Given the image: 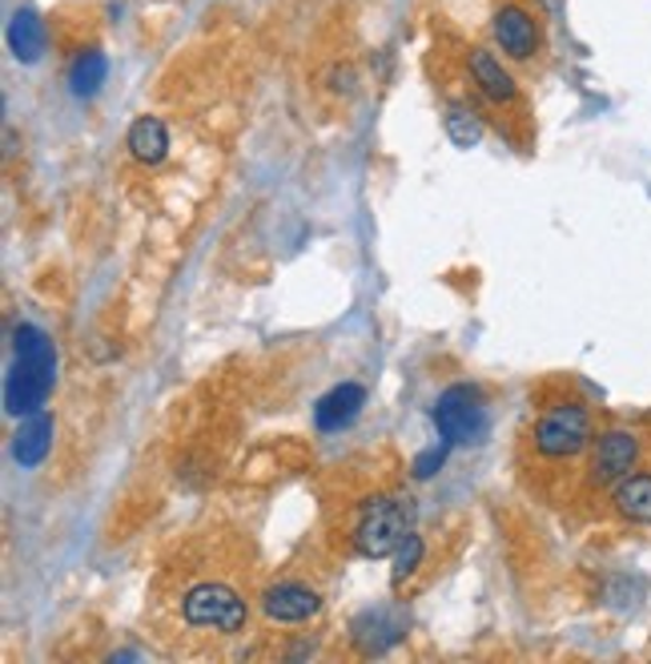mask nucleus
<instances>
[{
    "mask_svg": "<svg viewBox=\"0 0 651 664\" xmlns=\"http://www.w3.org/2000/svg\"><path fill=\"white\" fill-rule=\"evenodd\" d=\"M491 37L494 49L511 61L527 65L543 53V24L535 21V12L523 4H499L491 17Z\"/></svg>",
    "mask_w": 651,
    "mask_h": 664,
    "instance_id": "9d476101",
    "label": "nucleus"
},
{
    "mask_svg": "<svg viewBox=\"0 0 651 664\" xmlns=\"http://www.w3.org/2000/svg\"><path fill=\"white\" fill-rule=\"evenodd\" d=\"M442 548H447V536H439V532L431 536V532H419V527H414L399 544V552H394V572H390L394 592H399V596H414L422 584H431L442 572V564H447V556H451V552H442Z\"/></svg>",
    "mask_w": 651,
    "mask_h": 664,
    "instance_id": "1a4fd4ad",
    "label": "nucleus"
},
{
    "mask_svg": "<svg viewBox=\"0 0 651 664\" xmlns=\"http://www.w3.org/2000/svg\"><path fill=\"white\" fill-rule=\"evenodd\" d=\"M608 504L628 524H651V472H631L623 484L611 487Z\"/></svg>",
    "mask_w": 651,
    "mask_h": 664,
    "instance_id": "2eb2a0df",
    "label": "nucleus"
},
{
    "mask_svg": "<svg viewBox=\"0 0 651 664\" xmlns=\"http://www.w3.org/2000/svg\"><path fill=\"white\" fill-rule=\"evenodd\" d=\"M402 633H407V612L402 608L379 604V608L358 612L347 628L350 656H382L402 641Z\"/></svg>",
    "mask_w": 651,
    "mask_h": 664,
    "instance_id": "9b49d317",
    "label": "nucleus"
},
{
    "mask_svg": "<svg viewBox=\"0 0 651 664\" xmlns=\"http://www.w3.org/2000/svg\"><path fill=\"white\" fill-rule=\"evenodd\" d=\"M591 443H595V415L588 403L568 387H547L519 427L515 467L531 492L551 496L563 472L588 459Z\"/></svg>",
    "mask_w": 651,
    "mask_h": 664,
    "instance_id": "7ed1b4c3",
    "label": "nucleus"
},
{
    "mask_svg": "<svg viewBox=\"0 0 651 664\" xmlns=\"http://www.w3.org/2000/svg\"><path fill=\"white\" fill-rule=\"evenodd\" d=\"M326 612V584L310 568L290 564L286 572L262 581L258 592V628L262 633H290V628H310Z\"/></svg>",
    "mask_w": 651,
    "mask_h": 664,
    "instance_id": "39448f33",
    "label": "nucleus"
},
{
    "mask_svg": "<svg viewBox=\"0 0 651 664\" xmlns=\"http://www.w3.org/2000/svg\"><path fill=\"white\" fill-rule=\"evenodd\" d=\"M44 44H49V32L44 21L32 9H17L9 21V49L21 65H37L44 57Z\"/></svg>",
    "mask_w": 651,
    "mask_h": 664,
    "instance_id": "dca6fc26",
    "label": "nucleus"
},
{
    "mask_svg": "<svg viewBox=\"0 0 651 664\" xmlns=\"http://www.w3.org/2000/svg\"><path fill=\"white\" fill-rule=\"evenodd\" d=\"M262 559L246 527L206 519L161 556L146 592V633L173 661L230 656L258 624Z\"/></svg>",
    "mask_w": 651,
    "mask_h": 664,
    "instance_id": "f257e3e1",
    "label": "nucleus"
},
{
    "mask_svg": "<svg viewBox=\"0 0 651 664\" xmlns=\"http://www.w3.org/2000/svg\"><path fill=\"white\" fill-rule=\"evenodd\" d=\"M69 89H73V97H81V101H89V97H97V89L106 85L109 77V61L106 53L97 49V44H89V49H77L73 61H69Z\"/></svg>",
    "mask_w": 651,
    "mask_h": 664,
    "instance_id": "f3484780",
    "label": "nucleus"
},
{
    "mask_svg": "<svg viewBox=\"0 0 651 664\" xmlns=\"http://www.w3.org/2000/svg\"><path fill=\"white\" fill-rule=\"evenodd\" d=\"M643 459V439L631 427H608L595 432L583 472H579V487L588 496H611V487L623 484Z\"/></svg>",
    "mask_w": 651,
    "mask_h": 664,
    "instance_id": "0eeeda50",
    "label": "nucleus"
},
{
    "mask_svg": "<svg viewBox=\"0 0 651 664\" xmlns=\"http://www.w3.org/2000/svg\"><path fill=\"white\" fill-rule=\"evenodd\" d=\"M434 467H442V447H431V452H422L414 464H410V475L414 479H427V475H434Z\"/></svg>",
    "mask_w": 651,
    "mask_h": 664,
    "instance_id": "6ab92c4d",
    "label": "nucleus"
},
{
    "mask_svg": "<svg viewBox=\"0 0 651 664\" xmlns=\"http://www.w3.org/2000/svg\"><path fill=\"white\" fill-rule=\"evenodd\" d=\"M326 536L342 556L387 559L419 524V507L402 475L374 455H358L354 464L334 467L322 484Z\"/></svg>",
    "mask_w": 651,
    "mask_h": 664,
    "instance_id": "f03ea898",
    "label": "nucleus"
},
{
    "mask_svg": "<svg viewBox=\"0 0 651 664\" xmlns=\"http://www.w3.org/2000/svg\"><path fill=\"white\" fill-rule=\"evenodd\" d=\"M467 81H471L474 97L483 101V109H494V113L507 117V138L515 141L511 121H523V93H519L515 77L507 73V65L491 49L474 44V49H467Z\"/></svg>",
    "mask_w": 651,
    "mask_h": 664,
    "instance_id": "6e6552de",
    "label": "nucleus"
},
{
    "mask_svg": "<svg viewBox=\"0 0 651 664\" xmlns=\"http://www.w3.org/2000/svg\"><path fill=\"white\" fill-rule=\"evenodd\" d=\"M57 383V350L41 327L21 323L12 327V363L4 375V412L9 415H32L41 412Z\"/></svg>",
    "mask_w": 651,
    "mask_h": 664,
    "instance_id": "20e7f679",
    "label": "nucleus"
},
{
    "mask_svg": "<svg viewBox=\"0 0 651 664\" xmlns=\"http://www.w3.org/2000/svg\"><path fill=\"white\" fill-rule=\"evenodd\" d=\"M53 415L44 407L32 415H21V427L12 435V459L21 467H41L49 459V452H53Z\"/></svg>",
    "mask_w": 651,
    "mask_h": 664,
    "instance_id": "ddd939ff",
    "label": "nucleus"
},
{
    "mask_svg": "<svg viewBox=\"0 0 651 664\" xmlns=\"http://www.w3.org/2000/svg\"><path fill=\"white\" fill-rule=\"evenodd\" d=\"M362 407H367V387H362V383H338L334 390H326L322 399H318L314 427L322 435L347 432L350 423L362 415Z\"/></svg>",
    "mask_w": 651,
    "mask_h": 664,
    "instance_id": "f8f14e48",
    "label": "nucleus"
},
{
    "mask_svg": "<svg viewBox=\"0 0 651 664\" xmlns=\"http://www.w3.org/2000/svg\"><path fill=\"white\" fill-rule=\"evenodd\" d=\"M442 126H447V138H451L459 149L479 146L483 133H487L483 106H474V101H447V117H442Z\"/></svg>",
    "mask_w": 651,
    "mask_h": 664,
    "instance_id": "a211bd4d",
    "label": "nucleus"
},
{
    "mask_svg": "<svg viewBox=\"0 0 651 664\" xmlns=\"http://www.w3.org/2000/svg\"><path fill=\"white\" fill-rule=\"evenodd\" d=\"M431 419L447 447H474L491 432V399L479 383H454L434 399Z\"/></svg>",
    "mask_w": 651,
    "mask_h": 664,
    "instance_id": "423d86ee",
    "label": "nucleus"
},
{
    "mask_svg": "<svg viewBox=\"0 0 651 664\" xmlns=\"http://www.w3.org/2000/svg\"><path fill=\"white\" fill-rule=\"evenodd\" d=\"M126 149H129V158H133L137 166H146V169L161 166V161L169 158V129H166V121H161V117L141 113L133 126H129Z\"/></svg>",
    "mask_w": 651,
    "mask_h": 664,
    "instance_id": "4468645a",
    "label": "nucleus"
}]
</instances>
